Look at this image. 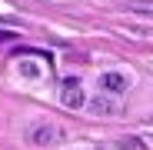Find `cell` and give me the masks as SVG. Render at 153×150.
<instances>
[{"mask_svg": "<svg viewBox=\"0 0 153 150\" xmlns=\"http://www.w3.org/2000/svg\"><path fill=\"white\" fill-rule=\"evenodd\" d=\"M60 104L70 107V110H76V107L87 104V97H83V84L76 80V77H67V80H63V87H60Z\"/></svg>", "mask_w": 153, "mask_h": 150, "instance_id": "6da1fadb", "label": "cell"}, {"mask_svg": "<svg viewBox=\"0 0 153 150\" xmlns=\"http://www.w3.org/2000/svg\"><path fill=\"white\" fill-rule=\"evenodd\" d=\"M126 87H130V80H126L123 73H103V77H100V90L103 93H123Z\"/></svg>", "mask_w": 153, "mask_h": 150, "instance_id": "7a4b0ae2", "label": "cell"}, {"mask_svg": "<svg viewBox=\"0 0 153 150\" xmlns=\"http://www.w3.org/2000/svg\"><path fill=\"white\" fill-rule=\"evenodd\" d=\"M53 137H60V130H57V127H50V123H40V127L30 130V143H37V147L53 143Z\"/></svg>", "mask_w": 153, "mask_h": 150, "instance_id": "3957f363", "label": "cell"}, {"mask_svg": "<svg viewBox=\"0 0 153 150\" xmlns=\"http://www.w3.org/2000/svg\"><path fill=\"white\" fill-rule=\"evenodd\" d=\"M90 110H93V113H100V117H107V113H113V110H117V104H113L107 93H100V97H93V100H90Z\"/></svg>", "mask_w": 153, "mask_h": 150, "instance_id": "277c9868", "label": "cell"}]
</instances>
